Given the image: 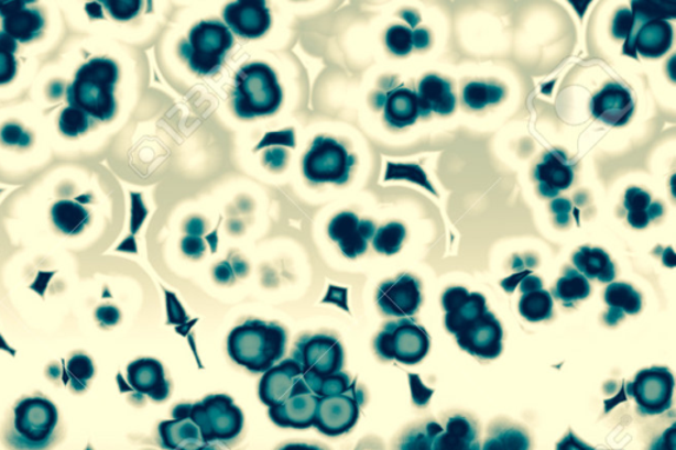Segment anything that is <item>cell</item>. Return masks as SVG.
I'll return each instance as SVG.
<instances>
[{"label":"cell","mask_w":676,"mask_h":450,"mask_svg":"<svg viewBox=\"0 0 676 450\" xmlns=\"http://www.w3.org/2000/svg\"><path fill=\"white\" fill-rule=\"evenodd\" d=\"M286 348V329L276 322L247 320L228 337L230 359L253 374H264L274 367L283 360Z\"/></svg>","instance_id":"cell-1"},{"label":"cell","mask_w":676,"mask_h":450,"mask_svg":"<svg viewBox=\"0 0 676 450\" xmlns=\"http://www.w3.org/2000/svg\"><path fill=\"white\" fill-rule=\"evenodd\" d=\"M118 79L119 68L112 59L91 58L77 70L66 89L69 106L83 110L92 121H111L117 112L115 88Z\"/></svg>","instance_id":"cell-2"},{"label":"cell","mask_w":676,"mask_h":450,"mask_svg":"<svg viewBox=\"0 0 676 450\" xmlns=\"http://www.w3.org/2000/svg\"><path fill=\"white\" fill-rule=\"evenodd\" d=\"M283 92L275 72L263 63L242 66L236 77L233 108L242 119L274 114L281 108Z\"/></svg>","instance_id":"cell-3"},{"label":"cell","mask_w":676,"mask_h":450,"mask_svg":"<svg viewBox=\"0 0 676 450\" xmlns=\"http://www.w3.org/2000/svg\"><path fill=\"white\" fill-rule=\"evenodd\" d=\"M233 44V33L227 24L204 20L190 30L187 42L182 43L181 55L197 75L211 76L221 69Z\"/></svg>","instance_id":"cell-4"},{"label":"cell","mask_w":676,"mask_h":450,"mask_svg":"<svg viewBox=\"0 0 676 450\" xmlns=\"http://www.w3.org/2000/svg\"><path fill=\"white\" fill-rule=\"evenodd\" d=\"M374 349L377 355L383 361L416 365L428 354L429 336L426 329L414 320L391 321L377 336Z\"/></svg>","instance_id":"cell-5"},{"label":"cell","mask_w":676,"mask_h":450,"mask_svg":"<svg viewBox=\"0 0 676 450\" xmlns=\"http://www.w3.org/2000/svg\"><path fill=\"white\" fill-rule=\"evenodd\" d=\"M178 411L194 420L205 440H230L241 432L243 416L228 395H209L197 405H182Z\"/></svg>","instance_id":"cell-6"},{"label":"cell","mask_w":676,"mask_h":450,"mask_svg":"<svg viewBox=\"0 0 676 450\" xmlns=\"http://www.w3.org/2000/svg\"><path fill=\"white\" fill-rule=\"evenodd\" d=\"M356 157L332 138L317 136L303 158L304 176L313 184H347Z\"/></svg>","instance_id":"cell-7"},{"label":"cell","mask_w":676,"mask_h":450,"mask_svg":"<svg viewBox=\"0 0 676 450\" xmlns=\"http://www.w3.org/2000/svg\"><path fill=\"white\" fill-rule=\"evenodd\" d=\"M293 360L302 376H324L342 372L345 353L341 342L332 334H304L296 341Z\"/></svg>","instance_id":"cell-8"},{"label":"cell","mask_w":676,"mask_h":450,"mask_svg":"<svg viewBox=\"0 0 676 450\" xmlns=\"http://www.w3.org/2000/svg\"><path fill=\"white\" fill-rule=\"evenodd\" d=\"M633 26L629 35L625 55L637 59V53L645 58H659L670 51L673 45V26L667 20L653 18L633 4Z\"/></svg>","instance_id":"cell-9"},{"label":"cell","mask_w":676,"mask_h":450,"mask_svg":"<svg viewBox=\"0 0 676 450\" xmlns=\"http://www.w3.org/2000/svg\"><path fill=\"white\" fill-rule=\"evenodd\" d=\"M675 380L668 367L654 366L641 370L626 393L637 402L641 414L659 415L672 407Z\"/></svg>","instance_id":"cell-10"},{"label":"cell","mask_w":676,"mask_h":450,"mask_svg":"<svg viewBox=\"0 0 676 450\" xmlns=\"http://www.w3.org/2000/svg\"><path fill=\"white\" fill-rule=\"evenodd\" d=\"M454 336L464 352L477 359L495 360L502 353V326L489 309L464 321Z\"/></svg>","instance_id":"cell-11"},{"label":"cell","mask_w":676,"mask_h":450,"mask_svg":"<svg viewBox=\"0 0 676 450\" xmlns=\"http://www.w3.org/2000/svg\"><path fill=\"white\" fill-rule=\"evenodd\" d=\"M362 403V389H358L356 383H351L345 393L319 398L314 425L327 435L347 432L355 426Z\"/></svg>","instance_id":"cell-12"},{"label":"cell","mask_w":676,"mask_h":450,"mask_svg":"<svg viewBox=\"0 0 676 450\" xmlns=\"http://www.w3.org/2000/svg\"><path fill=\"white\" fill-rule=\"evenodd\" d=\"M422 301L421 282L408 274L382 283L377 290V304L382 314L400 319L414 316L419 310Z\"/></svg>","instance_id":"cell-13"},{"label":"cell","mask_w":676,"mask_h":450,"mask_svg":"<svg viewBox=\"0 0 676 450\" xmlns=\"http://www.w3.org/2000/svg\"><path fill=\"white\" fill-rule=\"evenodd\" d=\"M374 234V222L360 220L351 211L337 215L328 227L330 240L338 243L341 253L349 260H356V257L367 253L369 242L373 240Z\"/></svg>","instance_id":"cell-14"},{"label":"cell","mask_w":676,"mask_h":450,"mask_svg":"<svg viewBox=\"0 0 676 450\" xmlns=\"http://www.w3.org/2000/svg\"><path fill=\"white\" fill-rule=\"evenodd\" d=\"M230 31L243 39H258L271 26V13L263 0H238L223 10Z\"/></svg>","instance_id":"cell-15"},{"label":"cell","mask_w":676,"mask_h":450,"mask_svg":"<svg viewBox=\"0 0 676 450\" xmlns=\"http://www.w3.org/2000/svg\"><path fill=\"white\" fill-rule=\"evenodd\" d=\"M319 396L302 378L281 405L270 407V416L282 427L304 428L314 425Z\"/></svg>","instance_id":"cell-16"},{"label":"cell","mask_w":676,"mask_h":450,"mask_svg":"<svg viewBox=\"0 0 676 450\" xmlns=\"http://www.w3.org/2000/svg\"><path fill=\"white\" fill-rule=\"evenodd\" d=\"M634 109L632 92L619 83L607 84L591 101L592 116L614 128H621L631 121Z\"/></svg>","instance_id":"cell-17"},{"label":"cell","mask_w":676,"mask_h":450,"mask_svg":"<svg viewBox=\"0 0 676 450\" xmlns=\"http://www.w3.org/2000/svg\"><path fill=\"white\" fill-rule=\"evenodd\" d=\"M535 180L538 182L539 194L546 198L558 197L560 191L567 190L575 180V169L565 152L553 150L543 156L536 165Z\"/></svg>","instance_id":"cell-18"},{"label":"cell","mask_w":676,"mask_h":450,"mask_svg":"<svg viewBox=\"0 0 676 450\" xmlns=\"http://www.w3.org/2000/svg\"><path fill=\"white\" fill-rule=\"evenodd\" d=\"M303 378L299 365L293 360H284L263 374L260 382V398L264 405H281L293 393L296 383Z\"/></svg>","instance_id":"cell-19"},{"label":"cell","mask_w":676,"mask_h":450,"mask_svg":"<svg viewBox=\"0 0 676 450\" xmlns=\"http://www.w3.org/2000/svg\"><path fill=\"white\" fill-rule=\"evenodd\" d=\"M128 380L139 394L162 402L170 396V382L165 378L162 362L154 359H141L131 362L128 367Z\"/></svg>","instance_id":"cell-20"},{"label":"cell","mask_w":676,"mask_h":450,"mask_svg":"<svg viewBox=\"0 0 676 450\" xmlns=\"http://www.w3.org/2000/svg\"><path fill=\"white\" fill-rule=\"evenodd\" d=\"M56 409L45 399H29L17 409V428L33 441H44L55 427Z\"/></svg>","instance_id":"cell-21"},{"label":"cell","mask_w":676,"mask_h":450,"mask_svg":"<svg viewBox=\"0 0 676 450\" xmlns=\"http://www.w3.org/2000/svg\"><path fill=\"white\" fill-rule=\"evenodd\" d=\"M419 99L421 116L428 117L430 112L449 116L456 109V96L453 84L436 75L424 77L416 92Z\"/></svg>","instance_id":"cell-22"},{"label":"cell","mask_w":676,"mask_h":450,"mask_svg":"<svg viewBox=\"0 0 676 450\" xmlns=\"http://www.w3.org/2000/svg\"><path fill=\"white\" fill-rule=\"evenodd\" d=\"M384 121L390 128L404 129L413 125L421 117L419 99L416 91L396 88L388 92L383 101Z\"/></svg>","instance_id":"cell-23"},{"label":"cell","mask_w":676,"mask_h":450,"mask_svg":"<svg viewBox=\"0 0 676 450\" xmlns=\"http://www.w3.org/2000/svg\"><path fill=\"white\" fill-rule=\"evenodd\" d=\"M604 300L609 310L604 316L608 326L614 327L625 315H639L642 309V296L631 284L613 282L606 289Z\"/></svg>","instance_id":"cell-24"},{"label":"cell","mask_w":676,"mask_h":450,"mask_svg":"<svg viewBox=\"0 0 676 450\" xmlns=\"http://www.w3.org/2000/svg\"><path fill=\"white\" fill-rule=\"evenodd\" d=\"M44 26L43 13L36 9H26L25 6L2 18V31L19 43H30L37 39Z\"/></svg>","instance_id":"cell-25"},{"label":"cell","mask_w":676,"mask_h":450,"mask_svg":"<svg viewBox=\"0 0 676 450\" xmlns=\"http://www.w3.org/2000/svg\"><path fill=\"white\" fill-rule=\"evenodd\" d=\"M576 270L587 279L613 283L615 266L607 251L599 248L582 246L573 256Z\"/></svg>","instance_id":"cell-26"},{"label":"cell","mask_w":676,"mask_h":450,"mask_svg":"<svg viewBox=\"0 0 676 450\" xmlns=\"http://www.w3.org/2000/svg\"><path fill=\"white\" fill-rule=\"evenodd\" d=\"M624 208L628 210V222L634 229H645L651 221L658 220L665 213L664 205L652 202L651 194L637 187L626 190Z\"/></svg>","instance_id":"cell-27"},{"label":"cell","mask_w":676,"mask_h":450,"mask_svg":"<svg viewBox=\"0 0 676 450\" xmlns=\"http://www.w3.org/2000/svg\"><path fill=\"white\" fill-rule=\"evenodd\" d=\"M51 215L55 227L66 235L83 233L86 224L90 221L88 209H85L81 204L70 200H62L53 205Z\"/></svg>","instance_id":"cell-28"},{"label":"cell","mask_w":676,"mask_h":450,"mask_svg":"<svg viewBox=\"0 0 676 450\" xmlns=\"http://www.w3.org/2000/svg\"><path fill=\"white\" fill-rule=\"evenodd\" d=\"M589 295H591V284L587 277L578 270L566 268L565 275L556 283L552 296L561 301L563 306L573 308L576 303L587 299Z\"/></svg>","instance_id":"cell-29"},{"label":"cell","mask_w":676,"mask_h":450,"mask_svg":"<svg viewBox=\"0 0 676 450\" xmlns=\"http://www.w3.org/2000/svg\"><path fill=\"white\" fill-rule=\"evenodd\" d=\"M519 309L523 319L530 322L549 320L554 315V297L543 288L530 290L522 294Z\"/></svg>","instance_id":"cell-30"},{"label":"cell","mask_w":676,"mask_h":450,"mask_svg":"<svg viewBox=\"0 0 676 450\" xmlns=\"http://www.w3.org/2000/svg\"><path fill=\"white\" fill-rule=\"evenodd\" d=\"M505 97V89L497 84L469 83L462 90V101L472 110H482L487 106L500 103Z\"/></svg>","instance_id":"cell-31"},{"label":"cell","mask_w":676,"mask_h":450,"mask_svg":"<svg viewBox=\"0 0 676 450\" xmlns=\"http://www.w3.org/2000/svg\"><path fill=\"white\" fill-rule=\"evenodd\" d=\"M406 240V228L400 222H390L378 229L373 237V248L377 253L394 255L400 253Z\"/></svg>","instance_id":"cell-32"},{"label":"cell","mask_w":676,"mask_h":450,"mask_svg":"<svg viewBox=\"0 0 676 450\" xmlns=\"http://www.w3.org/2000/svg\"><path fill=\"white\" fill-rule=\"evenodd\" d=\"M310 392L319 398L332 396L347 392L350 387L351 380L347 373L340 372L334 375L324 376V378H315V376H303Z\"/></svg>","instance_id":"cell-33"},{"label":"cell","mask_w":676,"mask_h":450,"mask_svg":"<svg viewBox=\"0 0 676 450\" xmlns=\"http://www.w3.org/2000/svg\"><path fill=\"white\" fill-rule=\"evenodd\" d=\"M390 180H407L417 184L419 187L426 188L430 194L437 197V191L433 187V184L428 182L426 172L421 168V165L388 163L384 182Z\"/></svg>","instance_id":"cell-34"},{"label":"cell","mask_w":676,"mask_h":450,"mask_svg":"<svg viewBox=\"0 0 676 450\" xmlns=\"http://www.w3.org/2000/svg\"><path fill=\"white\" fill-rule=\"evenodd\" d=\"M95 365L88 355L77 354L66 363L65 375L73 388L81 392L95 376Z\"/></svg>","instance_id":"cell-35"},{"label":"cell","mask_w":676,"mask_h":450,"mask_svg":"<svg viewBox=\"0 0 676 450\" xmlns=\"http://www.w3.org/2000/svg\"><path fill=\"white\" fill-rule=\"evenodd\" d=\"M91 124L92 119L86 114V112L77 108H72V106L64 109L58 118L59 131H62L64 135L70 138L85 134V132H88Z\"/></svg>","instance_id":"cell-36"},{"label":"cell","mask_w":676,"mask_h":450,"mask_svg":"<svg viewBox=\"0 0 676 450\" xmlns=\"http://www.w3.org/2000/svg\"><path fill=\"white\" fill-rule=\"evenodd\" d=\"M386 45L395 56H407L414 50L413 30L404 25H394L386 32Z\"/></svg>","instance_id":"cell-37"},{"label":"cell","mask_w":676,"mask_h":450,"mask_svg":"<svg viewBox=\"0 0 676 450\" xmlns=\"http://www.w3.org/2000/svg\"><path fill=\"white\" fill-rule=\"evenodd\" d=\"M102 4L112 18L122 22L137 18L143 6L141 0H106Z\"/></svg>","instance_id":"cell-38"},{"label":"cell","mask_w":676,"mask_h":450,"mask_svg":"<svg viewBox=\"0 0 676 450\" xmlns=\"http://www.w3.org/2000/svg\"><path fill=\"white\" fill-rule=\"evenodd\" d=\"M0 141L6 145H18V147H30L32 138L29 132L17 123H7L0 131Z\"/></svg>","instance_id":"cell-39"},{"label":"cell","mask_w":676,"mask_h":450,"mask_svg":"<svg viewBox=\"0 0 676 450\" xmlns=\"http://www.w3.org/2000/svg\"><path fill=\"white\" fill-rule=\"evenodd\" d=\"M164 294L165 297H167L168 326H184V323H187L189 321V316L185 312L177 296L170 293V290H164Z\"/></svg>","instance_id":"cell-40"},{"label":"cell","mask_w":676,"mask_h":450,"mask_svg":"<svg viewBox=\"0 0 676 450\" xmlns=\"http://www.w3.org/2000/svg\"><path fill=\"white\" fill-rule=\"evenodd\" d=\"M633 26V12L628 9H622L615 13L612 33L615 39L628 40L631 35Z\"/></svg>","instance_id":"cell-41"},{"label":"cell","mask_w":676,"mask_h":450,"mask_svg":"<svg viewBox=\"0 0 676 450\" xmlns=\"http://www.w3.org/2000/svg\"><path fill=\"white\" fill-rule=\"evenodd\" d=\"M18 63L15 55L0 48V85L10 84L15 78Z\"/></svg>","instance_id":"cell-42"},{"label":"cell","mask_w":676,"mask_h":450,"mask_svg":"<svg viewBox=\"0 0 676 450\" xmlns=\"http://www.w3.org/2000/svg\"><path fill=\"white\" fill-rule=\"evenodd\" d=\"M408 380L415 405L419 407L426 406L430 396L434 395V389L424 386L419 375L408 374Z\"/></svg>","instance_id":"cell-43"},{"label":"cell","mask_w":676,"mask_h":450,"mask_svg":"<svg viewBox=\"0 0 676 450\" xmlns=\"http://www.w3.org/2000/svg\"><path fill=\"white\" fill-rule=\"evenodd\" d=\"M282 144L287 147H295V134L294 130H286L281 132H269L264 135L263 141L257 145L255 151H260L268 145Z\"/></svg>","instance_id":"cell-44"},{"label":"cell","mask_w":676,"mask_h":450,"mask_svg":"<svg viewBox=\"0 0 676 450\" xmlns=\"http://www.w3.org/2000/svg\"><path fill=\"white\" fill-rule=\"evenodd\" d=\"M131 202H132L131 233L135 234L138 233L139 229H141L142 223L145 220V217H148L149 215V211L144 207L142 195L131 194Z\"/></svg>","instance_id":"cell-45"},{"label":"cell","mask_w":676,"mask_h":450,"mask_svg":"<svg viewBox=\"0 0 676 450\" xmlns=\"http://www.w3.org/2000/svg\"><path fill=\"white\" fill-rule=\"evenodd\" d=\"M182 250L185 255L194 257V260H198V257H201V255L205 253L207 246H205V242L201 240V237L187 235L183 238Z\"/></svg>","instance_id":"cell-46"},{"label":"cell","mask_w":676,"mask_h":450,"mask_svg":"<svg viewBox=\"0 0 676 450\" xmlns=\"http://www.w3.org/2000/svg\"><path fill=\"white\" fill-rule=\"evenodd\" d=\"M573 205L566 198H558L552 204L553 213L556 217V222L560 224V227H566L569 222V211H571Z\"/></svg>","instance_id":"cell-47"},{"label":"cell","mask_w":676,"mask_h":450,"mask_svg":"<svg viewBox=\"0 0 676 450\" xmlns=\"http://www.w3.org/2000/svg\"><path fill=\"white\" fill-rule=\"evenodd\" d=\"M323 303H334L336 306L349 312L348 289L330 286L326 299H323Z\"/></svg>","instance_id":"cell-48"},{"label":"cell","mask_w":676,"mask_h":450,"mask_svg":"<svg viewBox=\"0 0 676 450\" xmlns=\"http://www.w3.org/2000/svg\"><path fill=\"white\" fill-rule=\"evenodd\" d=\"M97 317L99 321H105L108 326H115L121 319V314L115 307H102L98 309Z\"/></svg>","instance_id":"cell-49"},{"label":"cell","mask_w":676,"mask_h":450,"mask_svg":"<svg viewBox=\"0 0 676 450\" xmlns=\"http://www.w3.org/2000/svg\"><path fill=\"white\" fill-rule=\"evenodd\" d=\"M215 277L217 282L222 284L233 282L235 273L229 262H222L215 268Z\"/></svg>","instance_id":"cell-50"},{"label":"cell","mask_w":676,"mask_h":450,"mask_svg":"<svg viewBox=\"0 0 676 450\" xmlns=\"http://www.w3.org/2000/svg\"><path fill=\"white\" fill-rule=\"evenodd\" d=\"M558 450H595L581 442L575 435L569 433L558 446Z\"/></svg>","instance_id":"cell-51"},{"label":"cell","mask_w":676,"mask_h":450,"mask_svg":"<svg viewBox=\"0 0 676 450\" xmlns=\"http://www.w3.org/2000/svg\"><path fill=\"white\" fill-rule=\"evenodd\" d=\"M527 275H532V271L530 270H525L522 271V273L520 274H515L513 276L508 277V279H503L501 282V286L503 289L506 290V293L509 294H513L516 286H519V283L522 282L523 277H526Z\"/></svg>","instance_id":"cell-52"},{"label":"cell","mask_w":676,"mask_h":450,"mask_svg":"<svg viewBox=\"0 0 676 450\" xmlns=\"http://www.w3.org/2000/svg\"><path fill=\"white\" fill-rule=\"evenodd\" d=\"M674 441L675 427H672L657 442H655L652 450H674Z\"/></svg>","instance_id":"cell-53"},{"label":"cell","mask_w":676,"mask_h":450,"mask_svg":"<svg viewBox=\"0 0 676 450\" xmlns=\"http://www.w3.org/2000/svg\"><path fill=\"white\" fill-rule=\"evenodd\" d=\"M414 48L426 50L430 43L429 32L424 29L413 31Z\"/></svg>","instance_id":"cell-54"},{"label":"cell","mask_w":676,"mask_h":450,"mask_svg":"<svg viewBox=\"0 0 676 450\" xmlns=\"http://www.w3.org/2000/svg\"><path fill=\"white\" fill-rule=\"evenodd\" d=\"M541 288H543V282L538 276L527 275L526 277H523L522 282L520 283L522 294Z\"/></svg>","instance_id":"cell-55"},{"label":"cell","mask_w":676,"mask_h":450,"mask_svg":"<svg viewBox=\"0 0 676 450\" xmlns=\"http://www.w3.org/2000/svg\"><path fill=\"white\" fill-rule=\"evenodd\" d=\"M185 231L192 237H201L205 233V222L201 218H190L185 224Z\"/></svg>","instance_id":"cell-56"},{"label":"cell","mask_w":676,"mask_h":450,"mask_svg":"<svg viewBox=\"0 0 676 450\" xmlns=\"http://www.w3.org/2000/svg\"><path fill=\"white\" fill-rule=\"evenodd\" d=\"M0 48L15 55V52L18 51V42H15V40H13L11 36L7 35L6 32L0 31Z\"/></svg>","instance_id":"cell-57"},{"label":"cell","mask_w":676,"mask_h":450,"mask_svg":"<svg viewBox=\"0 0 676 450\" xmlns=\"http://www.w3.org/2000/svg\"><path fill=\"white\" fill-rule=\"evenodd\" d=\"M85 10L91 19H103L102 7L99 3H89Z\"/></svg>","instance_id":"cell-58"},{"label":"cell","mask_w":676,"mask_h":450,"mask_svg":"<svg viewBox=\"0 0 676 450\" xmlns=\"http://www.w3.org/2000/svg\"><path fill=\"white\" fill-rule=\"evenodd\" d=\"M0 349L9 350L10 353L12 352V350L6 345L4 341L2 340V337H0Z\"/></svg>","instance_id":"cell-59"},{"label":"cell","mask_w":676,"mask_h":450,"mask_svg":"<svg viewBox=\"0 0 676 450\" xmlns=\"http://www.w3.org/2000/svg\"><path fill=\"white\" fill-rule=\"evenodd\" d=\"M4 3V0H0V12H2Z\"/></svg>","instance_id":"cell-60"}]
</instances>
